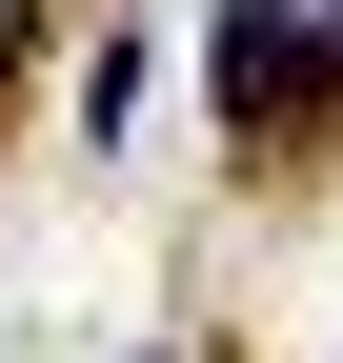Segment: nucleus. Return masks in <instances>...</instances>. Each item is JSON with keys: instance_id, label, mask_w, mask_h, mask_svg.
Here are the masks:
<instances>
[{"instance_id": "f257e3e1", "label": "nucleus", "mask_w": 343, "mask_h": 363, "mask_svg": "<svg viewBox=\"0 0 343 363\" xmlns=\"http://www.w3.org/2000/svg\"><path fill=\"white\" fill-rule=\"evenodd\" d=\"M202 81H223V121H303L343 81V40L303 21V0H223V21H202Z\"/></svg>"}, {"instance_id": "f03ea898", "label": "nucleus", "mask_w": 343, "mask_h": 363, "mask_svg": "<svg viewBox=\"0 0 343 363\" xmlns=\"http://www.w3.org/2000/svg\"><path fill=\"white\" fill-rule=\"evenodd\" d=\"M0 61H21V0H0Z\"/></svg>"}]
</instances>
